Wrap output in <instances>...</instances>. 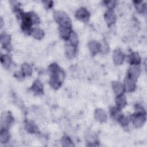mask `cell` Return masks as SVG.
Wrapping results in <instances>:
<instances>
[{"label": "cell", "instance_id": "25", "mask_svg": "<svg viewBox=\"0 0 147 147\" xmlns=\"http://www.w3.org/2000/svg\"><path fill=\"white\" fill-rule=\"evenodd\" d=\"M61 144L63 146H74V144H73L72 140L68 137H64L61 140Z\"/></svg>", "mask_w": 147, "mask_h": 147}, {"label": "cell", "instance_id": "15", "mask_svg": "<svg viewBox=\"0 0 147 147\" xmlns=\"http://www.w3.org/2000/svg\"><path fill=\"white\" fill-rule=\"evenodd\" d=\"M32 90L36 94H41L43 92V86L39 80H36L32 86Z\"/></svg>", "mask_w": 147, "mask_h": 147}, {"label": "cell", "instance_id": "7", "mask_svg": "<svg viewBox=\"0 0 147 147\" xmlns=\"http://www.w3.org/2000/svg\"><path fill=\"white\" fill-rule=\"evenodd\" d=\"M135 88L136 84L134 80L128 77L125 79L123 83L124 91H126V92H131L134 90Z\"/></svg>", "mask_w": 147, "mask_h": 147}, {"label": "cell", "instance_id": "26", "mask_svg": "<svg viewBox=\"0 0 147 147\" xmlns=\"http://www.w3.org/2000/svg\"><path fill=\"white\" fill-rule=\"evenodd\" d=\"M136 8L137 10V11L140 13H144L145 9V5L141 2V1H138L136 2L135 5Z\"/></svg>", "mask_w": 147, "mask_h": 147}, {"label": "cell", "instance_id": "22", "mask_svg": "<svg viewBox=\"0 0 147 147\" xmlns=\"http://www.w3.org/2000/svg\"><path fill=\"white\" fill-rule=\"evenodd\" d=\"M26 130L30 133H36L37 131V126L32 121H28L25 125Z\"/></svg>", "mask_w": 147, "mask_h": 147}, {"label": "cell", "instance_id": "3", "mask_svg": "<svg viewBox=\"0 0 147 147\" xmlns=\"http://www.w3.org/2000/svg\"><path fill=\"white\" fill-rule=\"evenodd\" d=\"M145 119L146 118L144 112H138L136 115H133V123L136 127H140L143 125Z\"/></svg>", "mask_w": 147, "mask_h": 147}, {"label": "cell", "instance_id": "14", "mask_svg": "<svg viewBox=\"0 0 147 147\" xmlns=\"http://www.w3.org/2000/svg\"><path fill=\"white\" fill-rule=\"evenodd\" d=\"M128 60L131 65H138L141 61V58L137 52H133L130 54L128 56Z\"/></svg>", "mask_w": 147, "mask_h": 147}, {"label": "cell", "instance_id": "19", "mask_svg": "<svg viewBox=\"0 0 147 147\" xmlns=\"http://www.w3.org/2000/svg\"><path fill=\"white\" fill-rule=\"evenodd\" d=\"M10 138V134L6 129H1L0 134V141L2 144L7 143Z\"/></svg>", "mask_w": 147, "mask_h": 147}, {"label": "cell", "instance_id": "20", "mask_svg": "<svg viewBox=\"0 0 147 147\" xmlns=\"http://www.w3.org/2000/svg\"><path fill=\"white\" fill-rule=\"evenodd\" d=\"M65 54L68 58H72L75 54V47L71 44H67L65 45Z\"/></svg>", "mask_w": 147, "mask_h": 147}, {"label": "cell", "instance_id": "18", "mask_svg": "<svg viewBox=\"0 0 147 147\" xmlns=\"http://www.w3.org/2000/svg\"><path fill=\"white\" fill-rule=\"evenodd\" d=\"M31 34L34 38L37 40H40L44 37V32L41 29L38 28H35L32 30Z\"/></svg>", "mask_w": 147, "mask_h": 147}, {"label": "cell", "instance_id": "29", "mask_svg": "<svg viewBox=\"0 0 147 147\" xmlns=\"http://www.w3.org/2000/svg\"><path fill=\"white\" fill-rule=\"evenodd\" d=\"M105 2L107 4L106 5L110 9H111L115 6V2L113 1H109L107 2Z\"/></svg>", "mask_w": 147, "mask_h": 147}, {"label": "cell", "instance_id": "17", "mask_svg": "<svg viewBox=\"0 0 147 147\" xmlns=\"http://www.w3.org/2000/svg\"><path fill=\"white\" fill-rule=\"evenodd\" d=\"M71 32L72 31L71 30V28L59 26L60 35L64 40H67L69 38Z\"/></svg>", "mask_w": 147, "mask_h": 147}, {"label": "cell", "instance_id": "13", "mask_svg": "<svg viewBox=\"0 0 147 147\" xmlns=\"http://www.w3.org/2000/svg\"><path fill=\"white\" fill-rule=\"evenodd\" d=\"M112 87L115 94L117 95L122 94L124 91L123 86L118 81H115L112 83Z\"/></svg>", "mask_w": 147, "mask_h": 147}, {"label": "cell", "instance_id": "6", "mask_svg": "<svg viewBox=\"0 0 147 147\" xmlns=\"http://www.w3.org/2000/svg\"><path fill=\"white\" fill-rule=\"evenodd\" d=\"M125 59V55L119 49H116L114 51L113 54V59L114 63L116 65L121 64Z\"/></svg>", "mask_w": 147, "mask_h": 147}, {"label": "cell", "instance_id": "28", "mask_svg": "<svg viewBox=\"0 0 147 147\" xmlns=\"http://www.w3.org/2000/svg\"><path fill=\"white\" fill-rule=\"evenodd\" d=\"M96 136L94 133H90L88 134L87 139L90 141V143H95L96 142Z\"/></svg>", "mask_w": 147, "mask_h": 147}, {"label": "cell", "instance_id": "1", "mask_svg": "<svg viewBox=\"0 0 147 147\" xmlns=\"http://www.w3.org/2000/svg\"><path fill=\"white\" fill-rule=\"evenodd\" d=\"M49 69L51 73L49 84L53 88L57 89L63 80L64 73L56 64H51Z\"/></svg>", "mask_w": 147, "mask_h": 147}, {"label": "cell", "instance_id": "16", "mask_svg": "<svg viewBox=\"0 0 147 147\" xmlns=\"http://www.w3.org/2000/svg\"><path fill=\"white\" fill-rule=\"evenodd\" d=\"M116 105L117 107L119 109L123 108L126 105V99L125 96L122 95H119L116 98Z\"/></svg>", "mask_w": 147, "mask_h": 147}, {"label": "cell", "instance_id": "24", "mask_svg": "<svg viewBox=\"0 0 147 147\" xmlns=\"http://www.w3.org/2000/svg\"><path fill=\"white\" fill-rule=\"evenodd\" d=\"M69 40L70 42V44L72 45L74 47H76L78 44V37L76 33L74 32H71L69 37Z\"/></svg>", "mask_w": 147, "mask_h": 147}, {"label": "cell", "instance_id": "8", "mask_svg": "<svg viewBox=\"0 0 147 147\" xmlns=\"http://www.w3.org/2000/svg\"><path fill=\"white\" fill-rule=\"evenodd\" d=\"M140 74V68L138 65H131L128 71V78L135 80Z\"/></svg>", "mask_w": 147, "mask_h": 147}, {"label": "cell", "instance_id": "30", "mask_svg": "<svg viewBox=\"0 0 147 147\" xmlns=\"http://www.w3.org/2000/svg\"><path fill=\"white\" fill-rule=\"evenodd\" d=\"M44 2L45 3L46 6H47V7H51V6H52V5H51L52 2H51V1H46V2Z\"/></svg>", "mask_w": 147, "mask_h": 147}, {"label": "cell", "instance_id": "5", "mask_svg": "<svg viewBox=\"0 0 147 147\" xmlns=\"http://www.w3.org/2000/svg\"><path fill=\"white\" fill-rule=\"evenodd\" d=\"M90 16V13L85 8H81L79 9L76 13V18L83 22H87L89 20Z\"/></svg>", "mask_w": 147, "mask_h": 147}, {"label": "cell", "instance_id": "2", "mask_svg": "<svg viewBox=\"0 0 147 147\" xmlns=\"http://www.w3.org/2000/svg\"><path fill=\"white\" fill-rule=\"evenodd\" d=\"M53 17L56 22L59 24V26L71 28V21L68 15L62 11H56L53 14Z\"/></svg>", "mask_w": 147, "mask_h": 147}, {"label": "cell", "instance_id": "9", "mask_svg": "<svg viewBox=\"0 0 147 147\" xmlns=\"http://www.w3.org/2000/svg\"><path fill=\"white\" fill-rule=\"evenodd\" d=\"M105 19L106 22L109 26L113 25L115 22V16L111 9H109L105 13Z\"/></svg>", "mask_w": 147, "mask_h": 147}, {"label": "cell", "instance_id": "11", "mask_svg": "<svg viewBox=\"0 0 147 147\" xmlns=\"http://www.w3.org/2000/svg\"><path fill=\"white\" fill-rule=\"evenodd\" d=\"M10 37L9 34L6 33H2L1 35V42L3 47L9 51L10 50Z\"/></svg>", "mask_w": 147, "mask_h": 147}, {"label": "cell", "instance_id": "23", "mask_svg": "<svg viewBox=\"0 0 147 147\" xmlns=\"http://www.w3.org/2000/svg\"><path fill=\"white\" fill-rule=\"evenodd\" d=\"M22 73L24 76H30L32 74V68L31 66L27 63H24L21 67Z\"/></svg>", "mask_w": 147, "mask_h": 147}, {"label": "cell", "instance_id": "10", "mask_svg": "<svg viewBox=\"0 0 147 147\" xmlns=\"http://www.w3.org/2000/svg\"><path fill=\"white\" fill-rule=\"evenodd\" d=\"M95 118L99 122H105L107 119L106 113L102 109H96L95 111Z\"/></svg>", "mask_w": 147, "mask_h": 147}, {"label": "cell", "instance_id": "27", "mask_svg": "<svg viewBox=\"0 0 147 147\" xmlns=\"http://www.w3.org/2000/svg\"><path fill=\"white\" fill-rule=\"evenodd\" d=\"M117 120L119 121V123H120L122 126H126V125L128 124V123H129V119H128V118H127V117H126L123 116L122 115H121L118 118V119Z\"/></svg>", "mask_w": 147, "mask_h": 147}, {"label": "cell", "instance_id": "21", "mask_svg": "<svg viewBox=\"0 0 147 147\" xmlns=\"http://www.w3.org/2000/svg\"><path fill=\"white\" fill-rule=\"evenodd\" d=\"M11 58L8 55H3L1 56V62L5 68H9L11 64Z\"/></svg>", "mask_w": 147, "mask_h": 147}, {"label": "cell", "instance_id": "4", "mask_svg": "<svg viewBox=\"0 0 147 147\" xmlns=\"http://www.w3.org/2000/svg\"><path fill=\"white\" fill-rule=\"evenodd\" d=\"M13 121V118L9 113H4L1 117V126L2 129H6L10 126Z\"/></svg>", "mask_w": 147, "mask_h": 147}, {"label": "cell", "instance_id": "12", "mask_svg": "<svg viewBox=\"0 0 147 147\" xmlns=\"http://www.w3.org/2000/svg\"><path fill=\"white\" fill-rule=\"evenodd\" d=\"M89 49L92 55H96L100 49V45L95 41H91L88 43Z\"/></svg>", "mask_w": 147, "mask_h": 147}]
</instances>
